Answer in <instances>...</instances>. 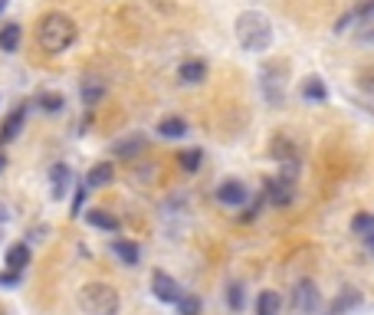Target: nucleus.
<instances>
[{
    "instance_id": "obj_1",
    "label": "nucleus",
    "mask_w": 374,
    "mask_h": 315,
    "mask_svg": "<svg viewBox=\"0 0 374 315\" xmlns=\"http://www.w3.org/2000/svg\"><path fill=\"white\" fill-rule=\"evenodd\" d=\"M75 43V20L62 10H49L36 20V46L49 53V56H60L69 46Z\"/></svg>"
},
{
    "instance_id": "obj_2",
    "label": "nucleus",
    "mask_w": 374,
    "mask_h": 315,
    "mask_svg": "<svg viewBox=\"0 0 374 315\" xmlns=\"http://www.w3.org/2000/svg\"><path fill=\"white\" fill-rule=\"evenodd\" d=\"M233 30H237V43L243 49H250V53H263V49L272 46V23H270V16L259 14V10L239 14Z\"/></svg>"
},
{
    "instance_id": "obj_3",
    "label": "nucleus",
    "mask_w": 374,
    "mask_h": 315,
    "mask_svg": "<svg viewBox=\"0 0 374 315\" xmlns=\"http://www.w3.org/2000/svg\"><path fill=\"white\" fill-rule=\"evenodd\" d=\"M79 309L86 315H119V289L108 283H86L79 289Z\"/></svg>"
},
{
    "instance_id": "obj_4",
    "label": "nucleus",
    "mask_w": 374,
    "mask_h": 315,
    "mask_svg": "<svg viewBox=\"0 0 374 315\" xmlns=\"http://www.w3.org/2000/svg\"><path fill=\"white\" fill-rule=\"evenodd\" d=\"M270 158L285 165L283 174H296V165H299V145H296V138L289 135V132H276L270 138Z\"/></svg>"
},
{
    "instance_id": "obj_5",
    "label": "nucleus",
    "mask_w": 374,
    "mask_h": 315,
    "mask_svg": "<svg viewBox=\"0 0 374 315\" xmlns=\"http://www.w3.org/2000/svg\"><path fill=\"white\" fill-rule=\"evenodd\" d=\"M318 302H322V296H318L312 279H299L292 285V312L296 315H315Z\"/></svg>"
},
{
    "instance_id": "obj_6",
    "label": "nucleus",
    "mask_w": 374,
    "mask_h": 315,
    "mask_svg": "<svg viewBox=\"0 0 374 315\" xmlns=\"http://www.w3.org/2000/svg\"><path fill=\"white\" fill-rule=\"evenodd\" d=\"M263 95H266V102L283 105V99H285V62L283 60H276V75H272L270 66H263Z\"/></svg>"
},
{
    "instance_id": "obj_7",
    "label": "nucleus",
    "mask_w": 374,
    "mask_h": 315,
    "mask_svg": "<svg viewBox=\"0 0 374 315\" xmlns=\"http://www.w3.org/2000/svg\"><path fill=\"white\" fill-rule=\"evenodd\" d=\"M371 23H374V0H361L358 7H351L335 23V33H348V30H355V27H371Z\"/></svg>"
},
{
    "instance_id": "obj_8",
    "label": "nucleus",
    "mask_w": 374,
    "mask_h": 315,
    "mask_svg": "<svg viewBox=\"0 0 374 315\" xmlns=\"http://www.w3.org/2000/svg\"><path fill=\"white\" fill-rule=\"evenodd\" d=\"M151 292H154L161 302H171V305H178L180 296H184L180 283L174 279V276H167L165 270H154V272H151Z\"/></svg>"
},
{
    "instance_id": "obj_9",
    "label": "nucleus",
    "mask_w": 374,
    "mask_h": 315,
    "mask_svg": "<svg viewBox=\"0 0 374 315\" xmlns=\"http://www.w3.org/2000/svg\"><path fill=\"white\" fill-rule=\"evenodd\" d=\"M296 174H279V178L266 180V197L272 200V207H285L292 204V194H296Z\"/></svg>"
},
{
    "instance_id": "obj_10",
    "label": "nucleus",
    "mask_w": 374,
    "mask_h": 315,
    "mask_svg": "<svg viewBox=\"0 0 374 315\" xmlns=\"http://www.w3.org/2000/svg\"><path fill=\"white\" fill-rule=\"evenodd\" d=\"M23 125H27V108L20 105V108H14V112L3 119V125H0V145H10V141L23 132Z\"/></svg>"
},
{
    "instance_id": "obj_11",
    "label": "nucleus",
    "mask_w": 374,
    "mask_h": 315,
    "mask_svg": "<svg viewBox=\"0 0 374 315\" xmlns=\"http://www.w3.org/2000/svg\"><path fill=\"white\" fill-rule=\"evenodd\" d=\"M246 184H239V180H224L220 187H217V200L226 204V207H239V204H246Z\"/></svg>"
},
{
    "instance_id": "obj_12",
    "label": "nucleus",
    "mask_w": 374,
    "mask_h": 315,
    "mask_svg": "<svg viewBox=\"0 0 374 315\" xmlns=\"http://www.w3.org/2000/svg\"><path fill=\"white\" fill-rule=\"evenodd\" d=\"M178 79L184 82V86H200V82L207 79V62H204V60H187V62H180Z\"/></svg>"
},
{
    "instance_id": "obj_13",
    "label": "nucleus",
    "mask_w": 374,
    "mask_h": 315,
    "mask_svg": "<svg viewBox=\"0 0 374 315\" xmlns=\"http://www.w3.org/2000/svg\"><path fill=\"white\" fill-rule=\"evenodd\" d=\"M3 259H7V270L10 272H23L27 263H30V246H27V243H14Z\"/></svg>"
},
{
    "instance_id": "obj_14",
    "label": "nucleus",
    "mask_w": 374,
    "mask_h": 315,
    "mask_svg": "<svg viewBox=\"0 0 374 315\" xmlns=\"http://www.w3.org/2000/svg\"><path fill=\"white\" fill-rule=\"evenodd\" d=\"M112 178H115L112 161H99L95 167H89V174H86V187H105V184H112Z\"/></svg>"
},
{
    "instance_id": "obj_15",
    "label": "nucleus",
    "mask_w": 374,
    "mask_h": 315,
    "mask_svg": "<svg viewBox=\"0 0 374 315\" xmlns=\"http://www.w3.org/2000/svg\"><path fill=\"white\" fill-rule=\"evenodd\" d=\"M69 180H73V171H69L66 165H53V167H49V184H53V197H62V194H66Z\"/></svg>"
},
{
    "instance_id": "obj_16",
    "label": "nucleus",
    "mask_w": 374,
    "mask_h": 315,
    "mask_svg": "<svg viewBox=\"0 0 374 315\" xmlns=\"http://www.w3.org/2000/svg\"><path fill=\"white\" fill-rule=\"evenodd\" d=\"M279 309H283L279 292H272V289L259 292V299H256V315H279Z\"/></svg>"
},
{
    "instance_id": "obj_17",
    "label": "nucleus",
    "mask_w": 374,
    "mask_h": 315,
    "mask_svg": "<svg viewBox=\"0 0 374 315\" xmlns=\"http://www.w3.org/2000/svg\"><path fill=\"white\" fill-rule=\"evenodd\" d=\"M138 151H145V138H141V135L121 138V141L112 145V154H119V158H135Z\"/></svg>"
},
{
    "instance_id": "obj_18",
    "label": "nucleus",
    "mask_w": 374,
    "mask_h": 315,
    "mask_svg": "<svg viewBox=\"0 0 374 315\" xmlns=\"http://www.w3.org/2000/svg\"><path fill=\"white\" fill-rule=\"evenodd\" d=\"M112 253L119 256L125 266H138V259H141V253H138V246L132 240H115L112 243Z\"/></svg>"
},
{
    "instance_id": "obj_19",
    "label": "nucleus",
    "mask_w": 374,
    "mask_h": 315,
    "mask_svg": "<svg viewBox=\"0 0 374 315\" xmlns=\"http://www.w3.org/2000/svg\"><path fill=\"white\" fill-rule=\"evenodd\" d=\"M20 36H23V27H20V23L0 27V49H3V53H14L16 46H20Z\"/></svg>"
},
{
    "instance_id": "obj_20",
    "label": "nucleus",
    "mask_w": 374,
    "mask_h": 315,
    "mask_svg": "<svg viewBox=\"0 0 374 315\" xmlns=\"http://www.w3.org/2000/svg\"><path fill=\"white\" fill-rule=\"evenodd\" d=\"M158 132L165 138H184L187 135V121L178 119V115H167V119L158 121Z\"/></svg>"
},
{
    "instance_id": "obj_21",
    "label": "nucleus",
    "mask_w": 374,
    "mask_h": 315,
    "mask_svg": "<svg viewBox=\"0 0 374 315\" xmlns=\"http://www.w3.org/2000/svg\"><path fill=\"white\" fill-rule=\"evenodd\" d=\"M86 220H89L92 226H99V230H108V233H115V230H119V220H115L108 210H102V207L89 210V213H86Z\"/></svg>"
},
{
    "instance_id": "obj_22",
    "label": "nucleus",
    "mask_w": 374,
    "mask_h": 315,
    "mask_svg": "<svg viewBox=\"0 0 374 315\" xmlns=\"http://www.w3.org/2000/svg\"><path fill=\"white\" fill-rule=\"evenodd\" d=\"M302 95H305L309 102H325V99H329V89H325V82H322L318 75H309L305 86H302Z\"/></svg>"
},
{
    "instance_id": "obj_23",
    "label": "nucleus",
    "mask_w": 374,
    "mask_h": 315,
    "mask_svg": "<svg viewBox=\"0 0 374 315\" xmlns=\"http://www.w3.org/2000/svg\"><path fill=\"white\" fill-rule=\"evenodd\" d=\"M200 158H204V151L200 148H187V151H180L178 154V165L184 167V171H197V167H200Z\"/></svg>"
},
{
    "instance_id": "obj_24",
    "label": "nucleus",
    "mask_w": 374,
    "mask_h": 315,
    "mask_svg": "<svg viewBox=\"0 0 374 315\" xmlns=\"http://www.w3.org/2000/svg\"><path fill=\"white\" fill-rule=\"evenodd\" d=\"M178 312L180 315H200V299L184 292V296H180V302H178Z\"/></svg>"
},
{
    "instance_id": "obj_25",
    "label": "nucleus",
    "mask_w": 374,
    "mask_h": 315,
    "mask_svg": "<svg viewBox=\"0 0 374 315\" xmlns=\"http://www.w3.org/2000/svg\"><path fill=\"white\" fill-rule=\"evenodd\" d=\"M40 108H43V112H60L62 95L60 92H43V95H40Z\"/></svg>"
},
{
    "instance_id": "obj_26",
    "label": "nucleus",
    "mask_w": 374,
    "mask_h": 315,
    "mask_svg": "<svg viewBox=\"0 0 374 315\" xmlns=\"http://www.w3.org/2000/svg\"><path fill=\"white\" fill-rule=\"evenodd\" d=\"M351 230L361 233V237H371V233H374V217H368V213L355 217V220H351Z\"/></svg>"
},
{
    "instance_id": "obj_27",
    "label": "nucleus",
    "mask_w": 374,
    "mask_h": 315,
    "mask_svg": "<svg viewBox=\"0 0 374 315\" xmlns=\"http://www.w3.org/2000/svg\"><path fill=\"white\" fill-rule=\"evenodd\" d=\"M102 92H105L102 82H86V86H82V99H86V105H95L102 99Z\"/></svg>"
},
{
    "instance_id": "obj_28",
    "label": "nucleus",
    "mask_w": 374,
    "mask_h": 315,
    "mask_svg": "<svg viewBox=\"0 0 374 315\" xmlns=\"http://www.w3.org/2000/svg\"><path fill=\"white\" fill-rule=\"evenodd\" d=\"M358 86H361V89H368V92H374V66L358 69Z\"/></svg>"
},
{
    "instance_id": "obj_29",
    "label": "nucleus",
    "mask_w": 374,
    "mask_h": 315,
    "mask_svg": "<svg viewBox=\"0 0 374 315\" xmlns=\"http://www.w3.org/2000/svg\"><path fill=\"white\" fill-rule=\"evenodd\" d=\"M230 305H233V309H243V285H230Z\"/></svg>"
},
{
    "instance_id": "obj_30",
    "label": "nucleus",
    "mask_w": 374,
    "mask_h": 315,
    "mask_svg": "<svg viewBox=\"0 0 374 315\" xmlns=\"http://www.w3.org/2000/svg\"><path fill=\"white\" fill-rule=\"evenodd\" d=\"M0 285H7V289H14V285H20V272H0Z\"/></svg>"
},
{
    "instance_id": "obj_31",
    "label": "nucleus",
    "mask_w": 374,
    "mask_h": 315,
    "mask_svg": "<svg viewBox=\"0 0 374 315\" xmlns=\"http://www.w3.org/2000/svg\"><path fill=\"white\" fill-rule=\"evenodd\" d=\"M358 40H361V43H374V23H371V27H364V30L358 33Z\"/></svg>"
},
{
    "instance_id": "obj_32",
    "label": "nucleus",
    "mask_w": 374,
    "mask_h": 315,
    "mask_svg": "<svg viewBox=\"0 0 374 315\" xmlns=\"http://www.w3.org/2000/svg\"><path fill=\"white\" fill-rule=\"evenodd\" d=\"M3 167H7V158H3V154H0V171H3Z\"/></svg>"
},
{
    "instance_id": "obj_33",
    "label": "nucleus",
    "mask_w": 374,
    "mask_h": 315,
    "mask_svg": "<svg viewBox=\"0 0 374 315\" xmlns=\"http://www.w3.org/2000/svg\"><path fill=\"white\" fill-rule=\"evenodd\" d=\"M3 10H7V0H0V14H3Z\"/></svg>"
},
{
    "instance_id": "obj_34",
    "label": "nucleus",
    "mask_w": 374,
    "mask_h": 315,
    "mask_svg": "<svg viewBox=\"0 0 374 315\" xmlns=\"http://www.w3.org/2000/svg\"><path fill=\"white\" fill-rule=\"evenodd\" d=\"M368 243H371V250H374V233H371V237H368Z\"/></svg>"
},
{
    "instance_id": "obj_35",
    "label": "nucleus",
    "mask_w": 374,
    "mask_h": 315,
    "mask_svg": "<svg viewBox=\"0 0 374 315\" xmlns=\"http://www.w3.org/2000/svg\"><path fill=\"white\" fill-rule=\"evenodd\" d=\"M0 315H3V312H0Z\"/></svg>"
}]
</instances>
